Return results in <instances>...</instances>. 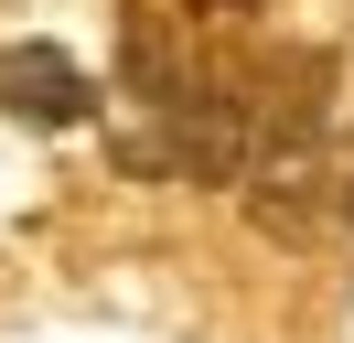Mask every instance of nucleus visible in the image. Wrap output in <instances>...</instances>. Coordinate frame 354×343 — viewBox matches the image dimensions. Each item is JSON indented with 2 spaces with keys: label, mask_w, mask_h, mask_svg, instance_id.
<instances>
[{
  "label": "nucleus",
  "mask_w": 354,
  "mask_h": 343,
  "mask_svg": "<svg viewBox=\"0 0 354 343\" xmlns=\"http://www.w3.org/2000/svg\"><path fill=\"white\" fill-rule=\"evenodd\" d=\"M118 75H129V107H140L118 129V172H172V183H236L247 172V86L215 75L172 21L129 11Z\"/></svg>",
  "instance_id": "nucleus-1"
},
{
  "label": "nucleus",
  "mask_w": 354,
  "mask_h": 343,
  "mask_svg": "<svg viewBox=\"0 0 354 343\" xmlns=\"http://www.w3.org/2000/svg\"><path fill=\"white\" fill-rule=\"evenodd\" d=\"M322 107H333V54L311 43V54H279L258 86H247V204H258L268 236H290L311 214V193H322Z\"/></svg>",
  "instance_id": "nucleus-2"
},
{
  "label": "nucleus",
  "mask_w": 354,
  "mask_h": 343,
  "mask_svg": "<svg viewBox=\"0 0 354 343\" xmlns=\"http://www.w3.org/2000/svg\"><path fill=\"white\" fill-rule=\"evenodd\" d=\"M0 107L32 118V129H75V118L97 107V86L75 75L54 43H0Z\"/></svg>",
  "instance_id": "nucleus-3"
},
{
  "label": "nucleus",
  "mask_w": 354,
  "mask_h": 343,
  "mask_svg": "<svg viewBox=\"0 0 354 343\" xmlns=\"http://www.w3.org/2000/svg\"><path fill=\"white\" fill-rule=\"evenodd\" d=\"M333 214H344V225H354V129H344V140H333Z\"/></svg>",
  "instance_id": "nucleus-4"
}]
</instances>
